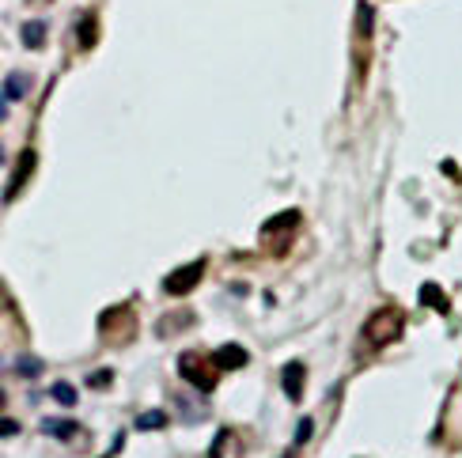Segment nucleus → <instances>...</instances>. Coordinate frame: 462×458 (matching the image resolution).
<instances>
[{
	"label": "nucleus",
	"instance_id": "423d86ee",
	"mask_svg": "<svg viewBox=\"0 0 462 458\" xmlns=\"http://www.w3.org/2000/svg\"><path fill=\"white\" fill-rule=\"evenodd\" d=\"M35 151H23L19 156V163H16V171H12V178H8V190H4V201H16L19 193H23V186H27V178L35 174Z\"/></svg>",
	"mask_w": 462,
	"mask_h": 458
},
{
	"label": "nucleus",
	"instance_id": "412c9836",
	"mask_svg": "<svg viewBox=\"0 0 462 458\" xmlns=\"http://www.w3.org/2000/svg\"><path fill=\"white\" fill-rule=\"evenodd\" d=\"M19 432V424L16 420H8V417H0V440H12V435Z\"/></svg>",
	"mask_w": 462,
	"mask_h": 458
},
{
	"label": "nucleus",
	"instance_id": "4468645a",
	"mask_svg": "<svg viewBox=\"0 0 462 458\" xmlns=\"http://www.w3.org/2000/svg\"><path fill=\"white\" fill-rule=\"evenodd\" d=\"M42 432L57 435V440H72V435L80 432V424H76V420H42Z\"/></svg>",
	"mask_w": 462,
	"mask_h": 458
},
{
	"label": "nucleus",
	"instance_id": "2eb2a0df",
	"mask_svg": "<svg viewBox=\"0 0 462 458\" xmlns=\"http://www.w3.org/2000/svg\"><path fill=\"white\" fill-rule=\"evenodd\" d=\"M421 303H424V307H436V311H444V314H447V307H451V303H447V296H444V292H439V285H424V288H421Z\"/></svg>",
	"mask_w": 462,
	"mask_h": 458
},
{
	"label": "nucleus",
	"instance_id": "7ed1b4c3",
	"mask_svg": "<svg viewBox=\"0 0 462 458\" xmlns=\"http://www.w3.org/2000/svg\"><path fill=\"white\" fill-rule=\"evenodd\" d=\"M300 220H303V216L295 209H284L281 216L266 220V224H261V246H266L269 254H284V250L292 246L295 231H300Z\"/></svg>",
	"mask_w": 462,
	"mask_h": 458
},
{
	"label": "nucleus",
	"instance_id": "0eeeda50",
	"mask_svg": "<svg viewBox=\"0 0 462 458\" xmlns=\"http://www.w3.org/2000/svg\"><path fill=\"white\" fill-rule=\"evenodd\" d=\"M208 458H243V440L235 435V428H220L213 447H208Z\"/></svg>",
	"mask_w": 462,
	"mask_h": 458
},
{
	"label": "nucleus",
	"instance_id": "f257e3e1",
	"mask_svg": "<svg viewBox=\"0 0 462 458\" xmlns=\"http://www.w3.org/2000/svg\"><path fill=\"white\" fill-rule=\"evenodd\" d=\"M402 330H405V314L398 307H379V311H371V319L364 322V341L383 348V345L398 341Z\"/></svg>",
	"mask_w": 462,
	"mask_h": 458
},
{
	"label": "nucleus",
	"instance_id": "5701e85b",
	"mask_svg": "<svg viewBox=\"0 0 462 458\" xmlns=\"http://www.w3.org/2000/svg\"><path fill=\"white\" fill-rule=\"evenodd\" d=\"M0 118H4V103H0Z\"/></svg>",
	"mask_w": 462,
	"mask_h": 458
},
{
	"label": "nucleus",
	"instance_id": "4be33fe9",
	"mask_svg": "<svg viewBox=\"0 0 462 458\" xmlns=\"http://www.w3.org/2000/svg\"><path fill=\"white\" fill-rule=\"evenodd\" d=\"M0 409H4V390H0Z\"/></svg>",
	"mask_w": 462,
	"mask_h": 458
},
{
	"label": "nucleus",
	"instance_id": "6ab92c4d",
	"mask_svg": "<svg viewBox=\"0 0 462 458\" xmlns=\"http://www.w3.org/2000/svg\"><path fill=\"white\" fill-rule=\"evenodd\" d=\"M311 432H315V420H311V417H303V420H300V432H295V443H292V447H303L307 440H311Z\"/></svg>",
	"mask_w": 462,
	"mask_h": 458
},
{
	"label": "nucleus",
	"instance_id": "20e7f679",
	"mask_svg": "<svg viewBox=\"0 0 462 458\" xmlns=\"http://www.w3.org/2000/svg\"><path fill=\"white\" fill-rule=\"evenodd\" d=\"M179 375H182L190 387H197V390H213V387H216V379H220L216 364H213V356L197 353V348H190V353H182V356H179Z\"/></svg>",
	"mask_w": 462,
	"mask_h": 458
},
{
	"label": "nucleus",
	"instance_id": "a211bd4d",
	"mask_svg": "<svg viewBox=\"0 0 462 458\" xmlns=\"http://www.w3.org/2000/svg\"><path fill=\"white\" fill-rule=\"evenodd\" d=\"M53 398L61 401V406H76V387L72 383H53V390H50Z\"/></svg>",
	"mask_w": 462,
	"mask_h": 458
},
{
	"label": "nucleus",
	"instance_id": "dca6fc26",
	"mask_svg": "<svg viewBox=\"0 0 462 458\" xmlns=\"http://www.w3.org/2000/svg\"><path fill=\"white\" fill-rule=\"evenodd\" d=\"M137 428H140V432L167 428V413H163V409H148V413H140V417H137Z\"/></svg>",
	"mask_w": 462,
	"mask_h": 458
},
{
	"label": "nucleus",
	"instance_id": "ddd939ff",
	"mask_svg": "<svg viewBox=\"0 0 462 458\" xmlns=\"http://www.w3.org/2000/svg\"><path fill=\"white\" fill-rule=\"evenodd\" d=\"M30 91V76H23V72H12L8 76V84H4V99H23V95Z\"/></svg>",
	"mask_w": 462,
	"mask_h": 458
},
{
	"label": "nucleus",
	"instance_id": "9d476101",
	"mask_svg": "<svg viewBox=\"0 0 462 458\" xmlns=\"http://www.w3.org/2000/svg\"><path fill=\"white\" fill-rule=\"evenodd\" d=\"M19 38H23L27 50H42L46 46V23H42V19H27L23 30H19Z\"/></svg>",
	"mask_w": 462,
	"mask_h": 458
},
{
	"label": "nucleus",
	"instance_id": "f03ea898",
	"mask_svg": "<svg viewBox=\"0 0 462 458\" xmlns=\"http://www.w3.org/2000/svg\"><path fill=\"white\" fill-rule=\"evenodd\" d=\"M98 333H103V341H110V345H129L137 333V311L129 307V303L106 307L98 314Z\"/></svg>",
	"mask_w": 462,
	"mask_h": 458
},
{
	"label": "nucleus",
	"instance_id": "aec40b11",
	"mask_svg": "<svg viewBox=\"0 0 462 458\" xmlns=\"http://www.w3.org/2000/svg\"><path fill=\"white\" fill-rule=\"evenodd\" d=\"M110 379H114V372H106V367H98V372L87 379V387H95V390H103V387H110Z\"/></svg>",
	"mask_w": 462,
	"mask_h": 458
},
{
	"label": "nucleus",
	"instance_id": "f3484780",
	"mask_svg": "<svg viewBox=\"0 0 462 458\" xmlns=\"http://www.w3.org/2000/svg\"><path fill=\"white\" fill-rule=\"evenodd\" d=\"M16 372L27 375V379H38V375H42V360H35V356H19Z\"/></svg>",
	"mask_w": 462,
	"mask_h": 458
},
{
	"label": "nucleus",
	"instance_id": "9b49d317",
	"mask_svg": "<svg viewBox=\"0 0 462 458\" xmlns=\"http://www.w3.org/2000/svg\"><path fill=\"white\" fill-rule=\"evenodd\" d=\"M76 42H80V50H91L95 42H98V19H95V12H87L80 19V27H76Z\"/></svg>",
	"mask_w": 462,
	"mask_h": 458
},
{
	"label": "nucleus",
	"instance_id": "f8f14e48",
	"mask_svg": "<svg viewBox=\"0 0 462 458\" xmlns=\"http://www.w3.org/2000/svg\"><path fill=\"white\" fill-rule=\"evenodd\" d=\"M190 326H193V314L182 311V314H167V319L156 326V333L159 337H171V333H179V330H190Z\"/></svg>",
	"mask_w": 462,
	"mask_h": 458
},
{
	"label": "nucleus",
	"instance_id": "1a4fd4ad",
	"mask_svg": "<svg viewBox=\"0 0 462 458\" xmlns=\"http://www.w3.org/2000/svg\"><path fill=\"white\" fill-rule=\"evenodd\" d=\"M303 379H307V372H303V364H284V375H281V383H284V394H288L292 401H300L303 398Z\"/></svg>",
	"mask_w": 462,
	"mask_h": 458
},
{
	"label": "nucleus",
	"instance_id": "39448f33",
	"mask_svg": "<svg viewBox=\"0 0 462 458\" xmlns=\"http://www.w3.org/2000/svg\"><path fill=\"white\" fill-rule=\"evenodd\" d=\"M205 269H208V261H205V258H197V261H190V265L174 269L171 277L163 280V292H167V296H186V292H193V288H197V280L205 277Z\"/></svg>",
	"mask_w": 462,
	"mask_h": 458
},
{
	"label": "nucleus",
	"instance_id": "6e6552de",
	"mask_svg": "<svg viewBox=\"0 0 462 458\" xmlns=\"http://www.w3.org/2000/svg\"><path fill=\"white\" fill-rule=\"evenodd\" d=\"M247 360H250V353L243 345H224L213 356V364H216V372H235V367H247Z\"/></svg>",
	"mask_w": 462,
	"mask_h": 458
}]
</instances>
